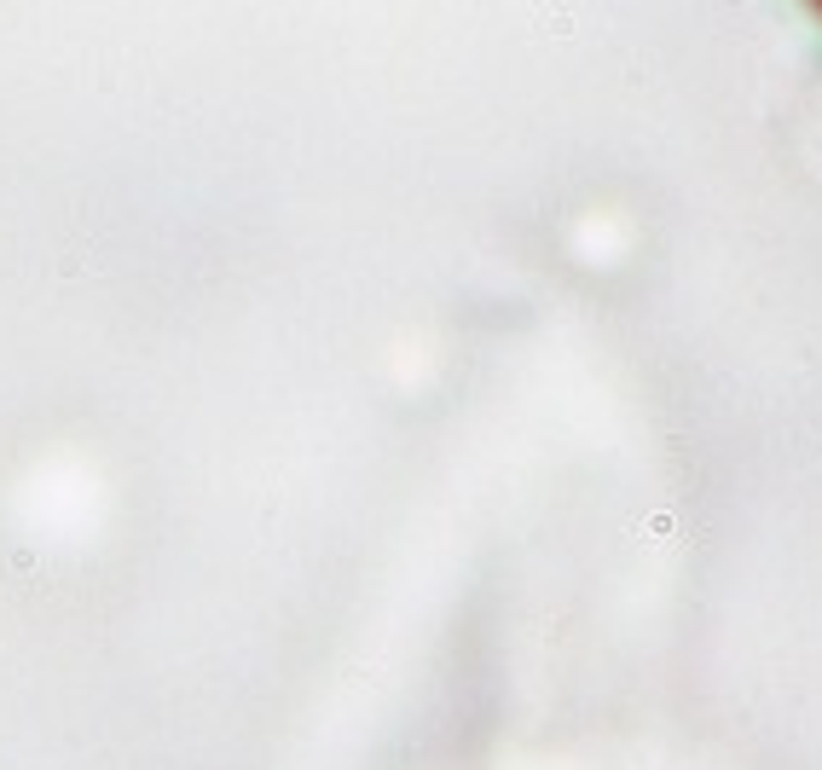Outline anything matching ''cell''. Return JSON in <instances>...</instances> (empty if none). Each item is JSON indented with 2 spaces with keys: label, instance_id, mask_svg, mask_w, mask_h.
Instances as JSON below:
<instances>
[{
  "label": "cell",
  "instance_id": "cell-1",
  "mask_svg": "<svg viewBox=\"0 0 822 770\" xmlns=\"http://www.w3.org/2000/svg\"><path fill=\"white\" fill-rule=\"evenodd\" d=\"M811 6H816V18H822V0H811Z\"/></svg>",
  "mask_w": 822,
  "mask_h": 770
}]
</instances>
